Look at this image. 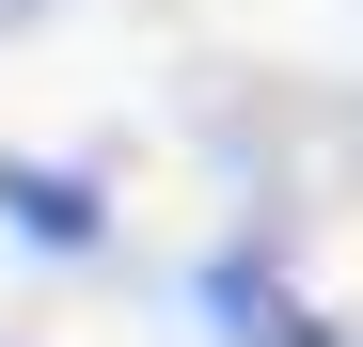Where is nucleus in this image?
<instances>
[{"label":"nucleus","instance_id":"2","mask_svg":"<svg viewBox=\"0 0 363 347\" xmlns=\"http://www.w3.org/2000/svg\"><path fill=\"white\" fill-rule=\"evenodd\" d=\"M0 221H16L32 253H95V237H111V190H79V174H32V158H0Z\"/></svg>","mask_w":363,"mask_h":347},{"label":"nucleus","instance_id":"1","mask_svg":"<svg viewBox=\"0 0 363 347\" xmlns=\"http://www.w3.org/2000/svg\"><path fill=\"white\" fill-rule=\"evenodd\" d=\"M190 300H206V331H237V347H347L332 316H300V300H284V268H269V253H206Z\"/></svg>","mask_w":363,"mask_h":347}]
</instances>
